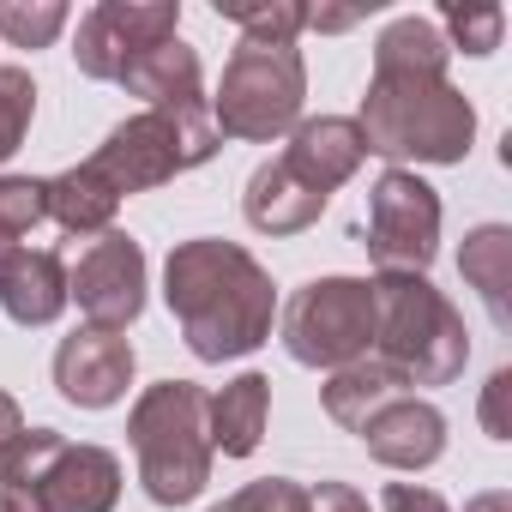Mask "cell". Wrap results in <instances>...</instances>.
Returning <instances> with one entry per match:
<instances>
[{
	"label": "cell",
	"mask_w": 512,
	"mask_h": 512,
	"mask_svg": "<svg viewBox=\"0 0 512 512\" xmlns=\"http://www.w3.org/2000/svg\"><path fill=\"white\" fill-rule=\"evenodd\" d=\"M362 247L380 272H428L440 253V193L416 169H386L368 187Z\"/></svg>",
	"instance_id": "9"
},
{
	"label": "cell",
	"mask_w": 512,
	"mask_h": 512,
	"mask_svg": "<svg viewBox=\"0 0 512 512\" xmlns=\"http://www.w3.org/2000/svg\"><path fill=\"white\" fill-rule=\"evenodd\" d=\"M440 25L452 31V43L464 55H494L500 49V31H506V13L500 7H440ZM440 31V37H446ZM446 43V49H452Z\"/></svg>",
	"instance_id": "27"
},
{
	"label": "cell",
	"mask_w": 512,
	"mask_h": 512,
	"mask_svg": "<svg viewBox=\"0 0 512 512\" xmlns=\"http://www.w3.org/2000/svg\"><path fill=\"white\" fill-rule=\"evenodd\" d=\"M320 211H326V193H314L308 181H296L284 157H266L260 169L247 175L241 217L260 229V235H302V229L320 223Z\"/></svg>",
	"instance_id": "16"
},
{
	"label": "cell",
	"mask_w": 512,
	"mask_h": 512,
	"mask_svg": "<svg viewBox=\"0 0 512 512\" xmlns=\"http://www.w3.org/2000/svg\"><path fill=\"white\" fill-rule=\"evenodd\" d=\"M67 31L61 0H0V37L13 49H49Z\"/></svg>",
	"instance_id": "23"
},
{
	"label": "cell",
	"mask_w": 512,
	"mask_h": 512,
	"mask_svg": "<svg viewBox=\"0 0 512 512\" xmlns=\"http://www.w3.org/2000/svg\"><path fill=\"white\" fill-rule=\"evenodd\" d=\"M266 416H272V380L266 374H235L223 392H211V452L223 458H253L266 440Z\"/></svg>",
	"instance_id": "17"
},
{
	"label": "cell",
	"mask_w": 512,
	"mask_h": 512,
	"mask_svg": "<svg viewBox=\"0 0 512 512\" xmlns=\"http://www.w3.org/2000/svg\"><path fill=\"white\" fill-rule=\"evenodd\" d=\"M0 482L25 488L43 512H115L121 458L91 440H67L55 428H25L0 452Z\"/></svg>",
	"instance_id": "7"
},
{
	"label": "cell",
	"mask_w": 512,
	"mask_h": 512,
	"mask_svg": "<svg viewBox=\"0 0 512 512\" xmlns=\"http://www.w3.org/2000/svg\"><path fill=\"white\" fill-rule=\"evenodd\" d=\"M163 37H181V0H103L79 19L73 61L85 79L121 85V73Z\"/></svg>",
	"instance_id": "10"
},
{
	"label": "cell",
	"mask_w": 512,
	"mask_h": 512,
	"mask_svg": "<svg viewBox=\"0 0 512 512\" xmlns=\"http://www.w3.org/2000/svg\"><path fill=\"white\" fill-rule=\"evenodd\" d=\"M205 103L223 139H247V145L284 139L308 103V61L296 43H235V55L223 61L217 97Z\"/></svg>",
	"instance_id": "6"
},
{
	"label": "cell",
	"mask_w": 512,
	"mask_h": 512,
	"mask_svg": "<svg viewBox=\"0 0 512 512\" xmlns=\"http://www.w3.org/2000/svg\"><path fill=\"white\" fill-rule=\"evenodd\" d=\"M380 506H386V512H452V506H446L434 488H422V482H386Z\"/></svg>",
	"instance_id": "29"
},
{
	"label": "cell",
	"mask_w": 512,
	"mask_h": 512,
	"mask_svg": "<svg viewBox=\"0 0 512 512\" xmlns=\"http://www.w3.org/2000/svg\"><path fill=\"white\" fill-rule=\"evenodd\" d=\"M398 392H404V386H398V380H392V374H386L374 356H362V362L338 368V374L320 386V398H326V416H332L338 428H350V434H356V428H362V422H368V416L386 404V398H398Z\"/></svg>",
	"instance_id": "21"
},
{
	"label": "cell",
	"mask_w": 512,
	"mask_h": 512,
	"mask_svg": "<svg viewBox=\"0 0 512 512\" xmlns=\"http://www.w3.org/2000/svg\"><path fill=\"white\" fill-rule=\"evenodd\" d=\"M217 151H223V133L211 121V103L193 97V103H163V109L127 115L85 163L115 187V199H133V193H151V187L211 163Z\"/></svg>",
	"instance_id": "5"
},
{
	"label": "cell",
	"mask_w": 512,
	"mask_h": 512,
	"mask_svg": "<svg viewBox=\"0 0 512 512\" xmlns=\"http://www.w3.org/2000/svg\"><path fill=\"white\" fill-rule=\"evenodd\" d=\"M0 314L13 326H55L67 314V266L49 247L0 253Z\"/></svg>",
	"instance_id": "15"
},
{
	"label": "cell",
	"mask_w": 512,
	"mask_h": 512,
	"mask_svg": "<svg viewBox=\"0 0 512 512\" xmlns=\"http://www.w3.org/2000/svg\"><path fill=\"white\" fill-rule=\"evenodd\" d=\"M133 368H139V356L121 332L85 326V332L61 338V350H55V392L79 410H109V404L127 398Z\"/></svg>",
	"instance_id": "12"
},
{
	"label": "cell",
	"mask_w": 512,
	"mask_h": 512,
	"mask_svg": "<svg viewBox=\"0 0 512 512\" xmlns=\"http://www.w3.org/2000/svg\"><path fill=\"white\" fill-rule=\"evenodd\" d=\"M211 512H308V482H296V476H260V482L235 488L229 500H217Z\"/></svg>",
	"instance_id": "26"
},
{
	"label": "cell",
	"mask_w": 512,
	"mask_h": 512,
	"mask_svg": "<svg viewBox=\"0 0 512 512\" xmlns=\"http://www.w3.org/2000/svg\"><path fill=\"white\" fill-rule=\"evenodd\" d=\"M43 187H49V217H55L67 235H109V229H115L121 199H115V187H109L91 163H73V169L49 175Z\"/></svg>",
	"instance_id": "20"
},
{
	"label": "cell",
	"mask_w": 512,
	"mask_h": 512,
	"mask_svg": "<svg viewBox=\"0 0 512 512\" xmlns=\"http://www.w3.org/2000/svg\"><path fill=\"white\" fill-rule=\"evenodd\" d=\"M458 272L482 296L488 320L506 332L512 326V229L506 223H476L458 247Z\"/></svg>",
	"instance_id": "19"
},
{
	"label": "cell",
	"mask_w": 512,
	"mask_h": 512,
	"mask_svg": "<svg viewBox=\"0 0 512 512\" xmlns=\"http://www.w3.org/2000/svg\"><path fill=\"white\" fill-rule=\"evenodd\" d=\"M362 7H308V31H350Z\"/></svg>",
	"instance_id": "31"
},
{
	"label": "cell",
	"mask_w": 512,
	"mask_h": 512,
	"mask_svg": "<svg viewBox=\"0 0 512 512\" xmlns=\"http://www.w3.org/2000/svg\"><path fill=\"white\" fill-rule=\"evenodd\" d=\"M290 163L296 181H308L314 193H338L362 163H368V145H362V127L350 115H314V121H296L290 127V145L278 151Z\"/></svg>",
	"instance_id": "14"
},
{
	"label": "cell",
	"mask_w": 512,
	"mask_h": 512,
	"mask_svg": "<svg viewBox=\"0 0 512 512\" xmlns=\"http://www.w3.org/2000/svg\"><path fill=\"white\" fill-rule=\"evenodd\" d=\"M308 512H368V500L350 482H320V488H308Z\"/></svg>",
	"instance_id": "30"
},
{
	"label": "cell",
	"mask_w": 512,
	"mask_h": 512,
	"mask_svg": "<svg viewBox=\"0 0 512 512\" xmlns=\"http://www.w3.org/2000/svg\"><path fill=\"white\" fill-rule=\"evenodd\" d=\"M37 121V79L31 67H0V163H7Z\"/></svg>",
	"instance_id": "25"
},
{
	"label": "cell",
	"mask_w": 512,
	"mask_h": 512,
	"mask_svg": "<svg viewBox=\"0 0 512 512\" xmlns=\"http://www.w3.org/2000/svg\"><path fill=\"white\" fill-rule=\"evenodd\" d=\"M446 37L434 19H392L374 43V79L362 97V145L368 157H386V169L410 163H464L476 139L470 97L446 79Z\"/></svg>",
	"instance_id": "1"
},
{
	"label": "cell",
	"mask_w": 512,
	"mask_h": 512,
	"mask_svg": "<svg viewBox=\"0 0 512 512\" xmlns=\"http://www.w3.org/2000/svg\"><path fill=\"white\" fill-rule=\"evenodd\" d=\"M211 392L193 380H157L139 392L127 416V440L139 458V482L157 506H187L211 482Z\"/></svg>",
	"instance_id": "4"
},
{
	"label": "cell",
	"mask_w": 512,
	"mask_h": 512,
	"mask_svg": "<svg viewBox=\"0 0 512 512\" xmlns=\"http://www.w3.org/2000/svg\"><path fill=\"white\" fill-rule=\"evenodd\" d=\"M121 91H127V97H139L145 109L205 97V67H199V49H187L181 37L151 43V49H145V55L121 73Z\"/></svg>",
	"instance_id": "18"
},
{
	"label": "cell",
	"mask_w": 512,
	"mask_h": 512,
	"mask_svg": "<svg viewBox=\"0 0 512 512\" xmlns=\"http://www.w3.org/2000/svg\"><path fill=\"white\" fill-rule=\"evenodd\" d=\"M374 362L410 386H452L470 362V332L428 272H374Z\"/></svg>",
	"instance_id": "3"
},
{
	"label": "cell",
	"mask_w": 512,
	"mask_h": 512,
	"mask_svg": "<svg viewBox=\"0 0 512 512\" xmlns=\"http://www.w3.org/2000/svg\"><path fill=\"white\" fill-rule=\"evenodd\" d=\"M19 434H25V410H19V398H13V392H0V452H7Z\"/></svg>",
	"instance_id": "32"
},
{
	"label": "cell",
	"mask_w": 512,
	"mask_h": 512,
	"mask_svg": "<svg viewBox=\"0 0 512 512\" xmlns=\"http://www.w3.org/2000/svg\"><path fill=\"white\" fill-rule=\"evenodd\" d=\"M67 302H79L97 332H127L145 314V247L127 229L97 235L67 272Z\"/></svg>",
	"instance_id": "11"
},
{
	"label": "cell",
	"mask_w": 512,
	"mask_h": 512,
	"mask_svg": "<svg viewBox=\"0 0 512 512\" xmlns=\"http://www.w3.org/2000/svg\"><path fill=\"white\" fill-rule=\"evenodd\" d=\"M163 302L199 362L253 356L272 338V320H278L272 272L241 241H223V235H193V241L169 247Z\"/></svg>",
	"instance_id": "2"
},
{
	"label": "cell",
	"mask_w": 512,
	"mask_h": 512,
	"mask_svg": "<svg viewBox=\"0 0 512 512\" xmlns=\"http://www.w3.org/2000/svg\"><path fill=\"white\" fill-rule=\"evenodd\" d=\"M217 19L241 25V43H296L308 31V7L296 0H217Z\"/></svg>",
	"instance_id": "22"
},
{
	"label": "cell",
	"mask_w": 512,
	"mask_h": 512,
	"mask_svg": "<svg viewBox=\"0 0 512 512\" xmlns=\"http://www.w3.org/2000/svg\"><path fill=\"white\" fill-rule=\"evenodd\" d=\"M0 512H43L25 488H7V482H0Z\"/></svg>",
	"instance_id": "33"
},
{
	"label": "cell",
	"mask_w": 512,
	"mask_h": 512,
	"mask_svg": "<svg viewBox=\"0 0 512 512\" xmlns=\"http://www.w3.org/2000/svg\"><path fill=\"white\" fill-rule=\"evenodd\" d=\"M506 392H512V374L494 368L488 386H482V428H488V440H506V434H512V428H506Z\"/></svg>",
	"instance_id": "28"
},
{
	"label": "cell",
	"mask_w": 512,
	"mask_h": 512,
	"mask_svg": "<svg viewBox=\"0 0 512 512\" xmlns=\"http://www.w3.org/2000/svg\"><path fill=\"white\" fill-rule=\"evenodd\" d=\"M356 440H362L368 458L386 464V470H428V464H440V452H446V416H440V404H428V398H416V392H398V398H386V404L356 428Z\"/></svg>",
	"instance_id": "13"
},
{
	"label": "cell",
	"mask_w": 512,
	"mask_h": 512,
	"mask_svg": "<svg viewBox=\"0 0 512 512\" xmlns=\"http://www.w3.org/2000/svg\"><path fill=\"white\" fill-rule=\"evenodd\" d=\"M464 512H512V494H500V488H488V494H476Z\"/></svg>",
	"instance_id": "34"
},
{
	"label": "cell",
	"mask_w": 512,
	"mask_h": 512,
	"mask_svg": "<svg viewBox=\"0 0 512 512\" xmlns=\"http://www.w3.org/2000/svg\"><path fill=\"white\" fill-rule=\"evenodd\" d=\"M284 350L302 368H350L374 350V290L368 278H308L278 314Z\"/></svg>",
	"instance_id": "8"
},
{
	"label": "cell",
	"mask_w": 512,
	"mask_h": 512,
	"mask_svg": "<svg viewBox=\"0 0 512 512\" xmlns=\"http://www.w3.org/2000/svg\"><path fill=\"white\" fill-rule=\"evenodd\" d=\"M49 217V187L37 175H0V247H19Z\"/></svg>",
	"instance_id": "24"
}]
</instances>
